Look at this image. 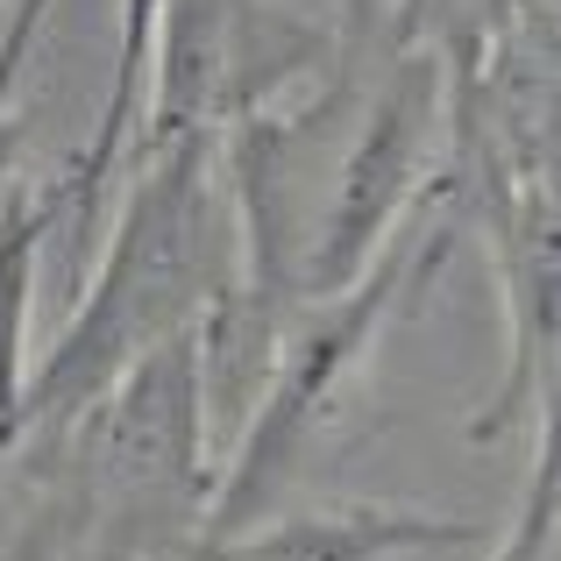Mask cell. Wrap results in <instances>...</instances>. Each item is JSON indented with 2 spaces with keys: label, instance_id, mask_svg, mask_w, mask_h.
Wrapping results in <instances>:
<instances>
[{
  "label": "cell",
  "instance_id": "3957f363",
  "mask_svg": "<svg viewBox=\"0 0 561 561\" xmlns=\"http://www.w3.org/2000/svg\"><path fill=\"white\" fill-rule=\"evenodd\" d=\"M483 540V526L469 519H426V512H313V519H285L271 534H234L206 540L214 561H398L420 548H469Z\"/></svg>",
  "mask_w": 561,
  "mask_h": 561
},
{
  "label": "cell",
  "instance_id": "277c9868",
  "mask_svg": "<svg viewBox=\"0 0 561 561\" xmlns=\"http://www.w3.org/2000/svg\"><path fill=\"white\" fill-rule=\"evenodd\" d=\"M491 561H554V448L540 455V477L534 491H526L519 519H512V534L497 540Z\"/></svg>",
  "mask_w": 561,
  "mask_h": 561
},
{
  "label": "cell",
  "instance_id": "7a4b0ae2",
  "mask_svg": "<svg viewBox=\"0 0 561 561\" xmlns=\"http://www.w3.org/2000/svg\"><path fill=\"white\" fill-rule=\"evenodd\" d=\"M100 398V448L85 477V561L192 554L206 505L199 483V348L164 342Z\"/></svg>",
  "mask_w": 561,
  "mask_h": 561
},
{
  "label": "cell",
  "instance_id": "6da1fadb",
  "mask_svg": "<svg viewBox=\"0 0 561 561\" xmlns=\"http://www.w3.org/2000/svg\"><path fill=\"white\" fill-rule=\"evenodd\" d=\"M199 277H206V185H199V142L157 157V171L136 185L122 234L100 263L93 299L65 328L57 356L43 363L36 391L22 405L28 426L79 420L85 405L114 391V377L136 370L150 348L179 342V328L199 313Z\"/></svg>",
  "mask_w": 561,
  "mask_h": 561
}]
</instances>
